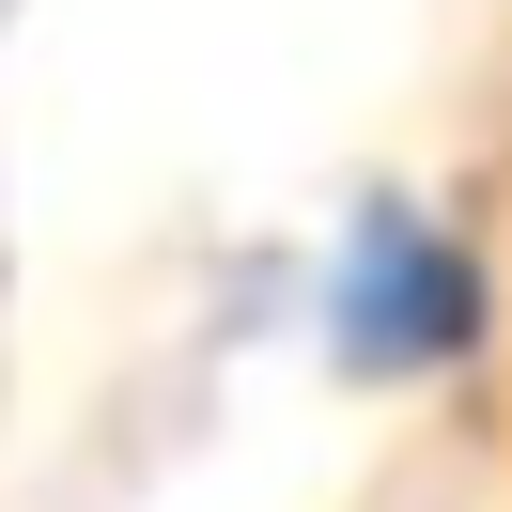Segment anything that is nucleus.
<instances>
[{"label": "nucleus", "mask_w": 512, "mask_h": 512, "mask_svg": "<svg viewBox=\"0 0 512 512\" xmlns=\"http://www.w3.org/2000/svg\"><path fill=\"white\" fill-rule=\"evenodd\" d=\"M326 342H342L357 373H450V357L481 342L466 233L419 218V202H373V218L342 233V264H326Z\"/></svg>", "instance_id": "nucleus-1"}]
</instances>
